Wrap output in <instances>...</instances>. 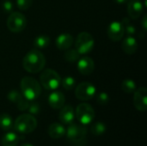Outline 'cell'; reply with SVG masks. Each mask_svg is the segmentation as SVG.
<instances>
[{
    "label": "cell",
    "mask_w": 147,
    "mask_h": 146,
    "mask_svg": "<svg viewBox=\"0 0 147 146\" xmlns=\"http://www.w3.org/2000/svg\"><path fill=\"white\" fill-rule=\"evenodd\" d=\"M45 65L46 59L43 53L35 48L30 50L22 59V66L24 70L32 74L42 71Z\"/></svg>",
    "instance_id": "cell-1"
},
{
    "label": "cell",
    "mask_w": 147,
    "mask_h": 146,
    "mask_svg": "<svg viewBox=\"0 0 147 146\" xmlns=\"http://www.w3.org/2000/svg\"><path fill=\"white\" fill-rule=\"evenodd\" d=\"M20 86L22 96L29 102L36 100L41 94L40 84L36 79L31 77H22Z\"/></svg>",
    "instance_id": "cell-2"
},
{
    "label": "cell",
    "mask_w": 147,
    "mask_h": 146,
    "mask_svg": "<svg viewBox=\"0 0 147 146\" xmlns=\"http://www.w3.org/2000/svg\"><path fill=\"white\" fill-rule=\"evenodd\" d=\"M13 126L17 133L27 134L35 130L37 127V120L32 114H23L16 118Z\"/></svg>",
    "instance_id": "cell-3"
},
{
    "label": "cell",
    "mask_w": 147,
    "mask_h": 146,
    "mask_svg": "<svg viewBox=\"0 0 147 146\" xmlns=\"http://www.w3.org/2000/svg\"><path fill=\"white\" fill-rule=\"evenodd\" d=\"M40 82L44 89L47 90H55L60 85L61 77L54 70L46 69L40 76Z\"/></svg>",
    "instance_id": "cell-4"
},
{
    "label": "cell",
    "mask_w": 147,
    "mask_h": 146,
    "mask_svg": "<svg viewBox=\"0 0 147 146\" xmlns=\"http://www.w3.org/2000/svg\"><path fill=\"white\" fill-rule=\"evenodd\" d=\"M67 139L76 146H83L86 140L87 129L82 125L70 124L67 132Z\"/></svg>",
    "instance_id": "cell-5"
},
{
    "label": "cell",
    "mask_w": 147,
    "mask_h": 146,
    "mask_svg": "<svg viewBox=\"0 0 147 146\" xmlns=\"http://www.w3.org/2000/svg\"><path fill=\"white\" fill-rule=\"evenodd\" d=\"M94 45V38L88 32H81L78 34L75 40V49L80 54H87L91 52Z\"/></svg>",
    "instance_id": "cell-6"
},
{
    "label": "cell",
    "mask_w": 147,
    "mask_h": 146,
    "mask_svg": "<svg viewBox=\"0 0 147 146\" xmlns=\"http://www.w3.org/2000/svg\"><path fill=\"white\" fill-rule=\"evenodd\" d=\"M75 116L82 125H89L95 119V110L88 103H80L75 111Z\"/></svg>",
    "instance_id": "cell-7"
},
{
    "label": "cell",
    "mask_w": 147,
    "mask_h": 146,
    "mask_svg": "<svg viewBox=\"0 0 147 146\" xmlns=\"http://www.w3.org/2000/svg\"><path fill=\"white\" fill-rule=\"evenodd\" d=\"M7 28L13 33L22 32L27 26V19L21 12H11L7 18Z\"/></svg>",
    "instance_id": "cell-8"
},
{
    "label": "cell",
    "mask_w": 147,
    "mask_h": 146,
    "mask_svg": "<svg viewBox=\"0 0 147 146\" xmlns=\"http://www.w3.org/2000/svg\"><path fill=\"white\" fill-rule=\"evenodd\" d=\"M96 93V89L94 84L89 82L79 83L75 89V96L80 101L91 100Z\"/></svg>",
    "instance_id": "cell-9"
},
{
    "label": "cell",
    "mask_w": 147,
    "mask_h": 146,
    "mask_svg": "<svg viewBox=\"0 0 147 146\" xmlns=\"http://www.w3.org/2000/svg\"><path fill=\"white\" fill-rule=\"evenodd\" d=\"M107 34L109 38L112 41H119L122 39L124 34H125V28L121 22L115 21L112 22L107 29Z\"/></svg>",
    "instance_id": "cell-10"
},
{
    "label": "cell",
    "mask_w": 147,
    "mask_h": 146,
    "mask_svg": "<svg viewBox=\"0 0 147 146\" xmlns=\"http://www.w3.org/2000/svg\"><path fill=\"white\" fill-rule=\"evenodd\" d=\"M134 105L135 108L140 112H145L147 109V89L140 87L135 89L134 94Z\"/></svg>",
    "instance_id": "cell-11"
},
{
    "label": "cell",
    "mask_w": 147,
    "mask_h": 146,
    "mask_svg": "<svg viewBox=\"0 0 147 146\" xmlns=\"http://www.w3.org/2000/svg\"><path fill=\"white\" fill-rule=\"evenodd\" d=\"M77 65H78V71L84 76L90 75L95 70L94 60L88 56H84L82 58H79Z\"/></svg>",
    "instance_id": "cell-12"
},
{
    "label": "cell",
    "mask_w": 147,
    "mask_h": 146,
    "mask_svg": "<svg viewBox=\"0 0 147 146\" xmlns=\"http://www.w3.org/2000/svg\"><path fill=\"white\" fill-rule=\"evenodd\" d=\"M74 118H75V113L73 108L71 105H65V106L64 105L60 108L59 114V119L62 124L70 125L74 120Z\"/></svg>",
    "instance_id": "cell-13"
},
{
    "label": "cell",
    "mask_w": 147,
    "mask_h": 146,
    "mask_svg": "<svg viewBox=\"0 0 147 146\" xmlns=\"http://www.w3.org/2000/svg\"><path fill=\"white\" fill-rule=\"evenodd\" d=\"M143 3L140 0H128L127 1V13L132 19L139 18L143 12Z\"/></svg>",
    "instance_id": "cell-14"
},
{
    "label": "cell",
    "mask_w": 147,
    "mask_h": 146,
    "mask_svg": "<svg viewBox=\"0 0 147 146\" xmlns=\"http://www.w3.org/2000/svg\"><path fill=\"white\" fill-rule=\"evenodd\" d=\"M65 102V97L60 91H53L48 96V103L53 109H60Z\"/></svg>",
    "instance_id": "cell-15"
},
{
    "label": "cell",
    "mask_w": 147,
    "mask_h": 146,
    "mask_svg": "<svg viewBox=\"0 0 147 146\" xmlns=\"http://www.w3.org/2000/svg\"><path fill=\"white\" fill-rule=\"evenodd\" d=\"M73 42H74V40H73L72 35L68 34V33L60 34L56 38V40H55L56 46L59 50H64V51H65L66 49L70 48L72 46Z\"/></svg>",
    "instance_id": "cell-16"
},
{
    "label": "cell",
    "mask_w": 147,
    "mask_h": 146,
    "mask_svg": "<svg viewBox=\"0 0 147 146\" xmlns=\"http://www.w3.org/2000/svg\"><path fill=\"white\" fill-rule=\"evenodd\" d=\"M121 48L125 53H127L128 55H133L136 52V51L138 49V42L134 36L128 35L122 41Z\"/></svg>",
    "instance_id": "cell-17"
},
{
    "label": "cell",
    "mask_w": 147,
    "mask_h": 146,
    "mask_svg": "<svg viewBox=\"0 0 147 146\" xmlns=\"http://www.w3.org/2000/svg\"><path fill=\"white\" fill-rule=\"evenodd\" d=\"M65 132L66 131H65V127L59 123H53V124H51L48 126V130H47L48 135L52 139H54L62 138L65 134Z\"/></svg>",
    "instance_id": "cell-18"
},
{
    "label": "cell",
    "mask_w": 147,
    "mask_h": 146,
    "mask_svg": "<svg viewBox=\"0 0 147 146\" xmlns=\"http://www.w3.org/2000/svg\"><path fill=\"white\" fill-rule=\"evenodd\" d=\"M19 142V138L15 133H7L1 139L3 146H16Z\"/></svg>",
    "instance_id": "cell-19"
},
{
    "label": "cell",
    "mask_w": 147,
    "mask_h": 146,
    "mask_svg": "<svg viewBox=\"0 0 147 146\" xmlns=\"http://www.w3.org/2000/svg\"><path fill=\"white\" fill-rule=\"evenodd\" d=\"M50 43V38L47 34H39L34 40V46L35 49H44Z\"/></svg>",
    "instance_id": "cell-20"
},
{
    "label": "cell",
    "mask_w": 147,
    "mask_h": 146,
    "mask_svg": "<svg viewBox=\"0 0 147 146\" xmlns=\"http://www.w3.org/2000/svg\"><path fill=\"white\" fill-rule=\"evenodd\" d=\"M13 127V120L8 114H2L0 115V128L3 131H9Z\"/></svg>",
    "instance_id": "cell-21"
},
{
    "label": "cell",
    "mask_w": 147,
    "mask_h": 146,
    "mask_svg": "<svg viewBox=\"0 0 147 146\" xmlns=\"http://www.w3.org/2000/svg\"><path fill=\"white\" fill-rule=\"evenodd\" d=\"M80 53L74 48H68L65 50V54H64V58L65 59L69 62V63H74V62H77L79 58H80Z\"/></svg>",
    "instance_id": "cell-22"
},
{
    "label": "cell",
    "mask_w": 147,
    "mask_h": 146,
    "mask_svg": "<svg viewBox=\"0 0 147 146\" xmlns=\"http://www.w3.org/2000/svg\"><path fill=\"white\" fill-rule=\"evenodd\" d=\"M106 130H107L106 125L103 122H101V121H97V122L94 123L90 127V131L95 136L102 135L106 132Z\"/></svg>",
    "instance_id": "cell-23"
},
{
    "label": "cell",
    "mask_w": 147,
    "mask_h": 146,
    "mask_svg": "<svg viewBox=\"0 0 147 146\" xmlns=\"http://www.w3.org/2000/svg\"><path fill=\"white\" fill-rule=\"evenodd\" d=\"M121 89L127 94L134 93L136 89V83L132 79H125L121 83Z\"/></svg>",
    "instance_id": "cell-24"
},
{
    "label": "cell",
    "mask_w": 147,
    "mask_h": 146,
    "mask_svg": "<svg viewBox=\"0 0 147 146\" xmlns=\"http://www.w3.org/2000/svg\"><path fill=\"white\" fill-rule=\"evenodd\" d=\"M60 84L62 85V87L65 89V90H71L75 88L76 86V80L71 77V76H67L65 77L63 79H61Z\"/></svg>",
    "instance_id": "cell-25"
},
{
    "label": "cell",
    "mask_w": 147,
    "mask_h": 146,
    "mask_svg": "<svg viewBox=\"0 0 147 146\" xmlns=\"http://www.w3.org/2000/svg\"><path fill=\"white\" fill-rule=\"evenodd\" d=\"M122 24L124 26V28H125V31L127 32V35H134L136 32V28L134 25L131 24L130 22V20L127 17L123 18L122 20Z\"/></svg>",
    "instance_id": "cell-26"
},
{
    "label": "cell",
    "mask_w": 147,
    "mask_h": 146,
    "mask_svg": "<svg viewBox=\"0 0 147 146\" xmlns=\"http://www.w3.org/2000/svg\"><path fill=\"white\" fill-rule=\"evenodd\" d=\"M22 97H23L22 95L19 91H17V90H16V89H13V90L9 91V92L8 93V95H7L8 100L10 101V102H13V103H16V104Z\"/></svg>",
    "instance_id": "cell-27"
},
{
    "label": "cell",
    "mask_w": 147,
    "mask_h": 146,
    "mask_svg": "<svg viewBox=\"0 0 147 146\" xmlns=\"http://www.w3.org/2000/svg\"><path fill=\"white\" fill-rule=\"evenodd\" d=\"M33 0H16V6L21 10H27L31 7Z\"/></svg>",
    "instance_id": "cell-28"
},
{
    "label": "cell",
    "mask_w": 147,
    "mask_h": 146,
    "mask_svg": "<svg viewBox=\"0 0 147 146\" xmlns=\"http://www.w3.org/2000/svg\"><path fill=\"white\" fill-rule=\"evenodd\" d=\"M96 102L100 105H107L109 102V96L105 92H101L96 96Z\"/></svg>",
    "instance_id": "cell-29"
},
{
    "label": "cell",
    "mask_w": 147,
    "mask_h": 146,
    "mask_svg": "<svg viewBox=\"0 0 147 146\" xmlns=\"http://www.w3.org/2000/svg\"><path fill=\"white\" fill-rule=\"evenodd\" d=\"M27 110L32 115L33 114H38L40 111V107L39 103L33 102H29V105H28V108Z\"/></svg>",
    "instance_id": "cell-30"
},
{
    "label": "cell",
    "mask_w": 147,
    "mask_h": 146,
    "mask_svg": "<svg viewBox=\"0 0 147 146\" xmlns=\"http://www.w3.org/2000/svg\"><path fill=\"white\" fill-rule=\"evenodd\" d=\"M2 7L5 13H11L13 12V9H14V4L10 0H4L2 3Z\"/></svg>",
    "instance_id": "cell-31"
},
{
    "label": "cell",
    "mask_w": 147,
    "mask_h": 146,
    "mask_svg": "<svg viewBox=\"0 0 147 146\" xmlns=\"http://www.w3.org/2000/svg\"><path fill=\"white\" fill-rule=\"evenodd\" d=\"M28 105H29V101H28L26 98L22 97L17 103H16V106H17V108L20 110V111H25L28 109Z\"/></svg>",
    "instance_id": "cell-32"
},
{
    "label": "cell",
    "mask_w": 147,
    "mask_h": 146,
    "mask_svg": "<svg viewBox=\"0 0 147 146\" xmlns=\"http://www.w3.org/2000/svg\"><path fill=\"white\" fill-rule=\"evenodd\" d=\"M147 16L145 15L144 16H143V18H142V21H141V25H142V28H143V29L145 30V31H146V28H147Z\"/></svg>",
    "instance_id": "cell-33"
},
{
    "label": "cell",
    "mask_w": 147,
    "mask_h": 146,
    "mask_svg": "<svg viewBox=\"0 0 147 146\" xmlns=\"http://www.w3.org/2000/svg\"><path fill=\"white\" fill-rule=\"evenodd\" d=\"M115 3H119V4H123V3H126L128 0H113Z\"/></svg>",
    "instance_id": "cell-34"
},
{
    "label": "cell",
    "mask_w": 147,
    "mask_h": 146,
    "mask_svg": "<svg viewBox=\"0 0 147 146\" xmlns=\"http://www.w3.org/2000/svg\"><path fill=\"white\" fill-rule=\"evenodd\" d=\"M21 146H34V145H30V144H27V143H25V144H22Z\"/></svg>",
    "instance_id": "cell-35"
}]
</instances>
